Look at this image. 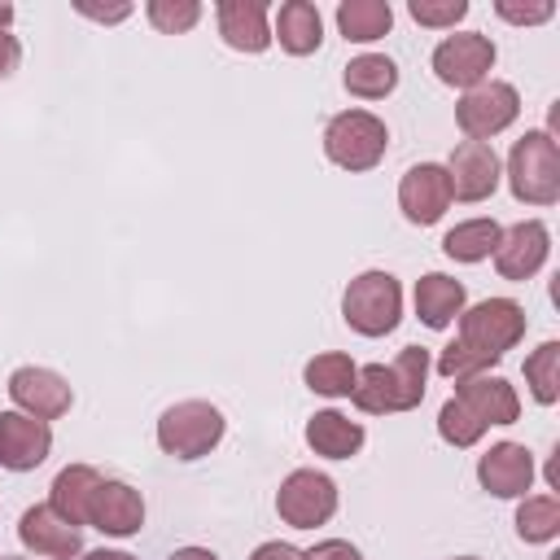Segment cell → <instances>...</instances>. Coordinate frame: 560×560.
Here are the masks:
<instances>
[{
	"label": "cell",
	"mask_w": 560,
	"mask_h": 560,
	"mask_svg": "<svg viewBox=\"0 0 560 560\" xmlns=\"http://www.w3.org/2000/svg\"><path fill=\"white\" fill-rule=\"evenodd\" d=\"M337 26H341L346 39L368 44V39H381L394 26V9L385 0H346L337 9Z\"/></svg>",
	"instance_id": "25"
},
{
	"label": "cell",
	"mask_w": 560,
	"mask_h": 560,
	"mask_svg": "<svg viewBox=\"0 0 560 560\" xmlns=\"http://www.w3.org/2000/svg\"><path fill=\"white\" fill-rule=\"evenodd\" d=\"M306 442L319 455H328V459H350L363 446V429L350 416H341V411H319L306 424Z\"/></svg>",
	"instance_id": "23"
},
{
	"label": "cell",
	"mask_w": 560,
	"mask_h": 560,
	"mask_svg": "<svg viewBox=\"0 0 560 560\" xmlns=\"http://www.w3.org/2000/svg\"><path fill=\"white\" fill-rule=\"evenodd\" d=\"M88 525H96L101 534L127 538L144 525V499L127 486V481H101L88 508Z\"/></svg>",
	"instance_id": "17"
},
{
	"label": "cell",
	"mask_w": 560,
	"mask_h": 560,
	"mask_svg": "<svg viewBox=\"0 0 560 560\" xmlns=\"http://www.w3.org/2000/svg\"><path fill=\"white\" fill-rule=\"evenodd\" d=\"M96 486H101L96 468L70 464V468L57 472V481H52V503H48V508H52L61 521H70V525L79 529V525H88V508H92Z\"/></svg>",
	"instance_id": "20"
},
{
	"label": "cell",
	"mask_w": 560,
	"mask_h": 560,
	"mask_svg": "<svg viewBox=\"0 0 560 560\" xmlns=\"http://www.w3.org/2000/svg\"><path fill=\"white\" fill-rule=\"evenodd\" d=\"M547 245H551V236H547V228H542L538 219H525V223L508 228V232L499 236V245H494V267H499V276H503V280H529V276L547 262Z\"/></svg>",
	"instance_id": "13"
},
{
	"label": "cell",
	"mask_w": 560,
	"mask_h": 560,
	"mask_svg": "<svg viewBox=\"0 0 560 560\" xmlns=\"http://www.w3.org/2000/svg\"><path fill=\"white\" fill-rule=\"evenodd\" d=\"M354 372L359 368L350 363V354H315L306 363V385L324 398H346L354 389Z\"/></svg>",
	"instance_id": "27"
},
{
	"label": "cell",
	"mask_w": 560,
	"mask_h": 560,
	"mask_svg": "<svg viewBox=\"0 0 560 560\" xmlns=\"http://www.w3.org/2000/svg\"><path fill=\"white\" fill-rule=\"evenodd\" d=\"M18 538H22V547H26V551L48 556V560H70V556H79V551H83L79 529H74L70 521H61L48 503H39V508H26V512H22V521H18Z\"/></svg>",
	"instance_id": "14"
},
{
	"label": "cell",
	"mask_w": 560,
	"mask_h": 560,
	"mask_svg": "<svg viewBox=\"0 0 560 560\" xmlns=\"http://www.w3.org/2000/svg\"><path fill=\"white\" fill-rule=\"evenodd\" d=\"M516 534L525 542H547L560 534V503L551 494H538V499H525L516 508Z\"/></svg>",
	"instance_id": "29"
},
{
	"label": "cell",
	"mask_w": 560,
	"mask_h": 560,
	"mask_svg": "<svg viewBox=\"0 0 560 560\" xmlns=\"http://www.w3.org/2000/svg\"><path fill=\"white\" fill-rule=\"evenodd\" d=\"M88 560H136V556H127V551H88Z\"/></svg>",
	"instance_id": "40"
},
{
	"label": "cell",
	"mask_w": 560,
	"mask_h": 560,
	"mask_svg": "<svg viewBox=\"0 0 560 560\" xmlns=\"http://www.w3.org/2000/svg\"><path fill=\"white\" fill-rule=\"evenodd\" d=\"M499 236H503V232H499L494 219H468V223H459V228H451V232L442 236V249H446L451 258H459V262H481V258L494 254Z\"/></svg>",
	"instance_id": "26"
},
{
	"label": "cell",
	"mask_w": 560,
	"mask_h": 560,
	"mask_svg": "<svg viewBox=\"0 0 560 560\" xmlns=\"http://www.w3.org/2000/svg\"><path fill=\"white\" fill-rule=\"evenodd\" d=\"M508 179H512L516 201L551 206L560 197V149H556V140L547 131H525L512 144Z\"/></svg>",
	"instance_id": "2"
},
{
	"label": "cell",
	"mask_w": 560,
	"mask_h": 560,
	"mask_svg": "<svg viewBox=\"0 0 560 560\" xmlns=\"http://www.w3.org/2000/svg\"><path fill=\"white\" fill-rule=\"evenodd\" d=\"M52 451V433L44 420L26 416V411H0V464L13 472L39 468Z\"/></svg>",
	"instance_id": "10"
},
{
	"label": "cell",
	"mask_w": 560,
	"mask_h": 560,
	"mask_svg": "<svg viewBox=\"0 0 560 560\" xmlns=\"http://www.w3.org/2000/svg\"><path fill=\"white\" fill-rule=\"evenodd\" d=\"M9 22H13V4H4V0H0V31H4Z\"/></svg>",
	"instance_id": "41"
},
{
	"label": "cell",
	"mask_w": 560,
	"mask_h": 560,
	"mask_svg": "<svg viewBox=\"0 0 560 560\" xmlns=\"http://www.w3.org/2000/svg\"><path fill=\"white\" fill-rule=\"evenodd\" d=\"M477 477H481V486H486L490 494L516 499V494H525L529 481H534V455H529L521 442H499V446H490V451L477 459Z\"/></svg>",
	"instance_id": "16"
},
{
	"label": "cell",
	"mask_w": 560,
	"mask_h": 560,
	"mask_svg": "<svg viewBox=\"0 0 560 560\" xmlns=\"http://www.w3.org/2000/svg\"><path fill=\"white\" fill-rule=\"evenodd\" d=\"M486 429L490 424H512L521 416V402H516V389L503 381V376H468L459 381V394H455Z\"/></svg>",
	"instance_id": "18"
},
{
	"label": "cell",
	"mask_w": 560,
	"mask_h": 560,
	"mask_svg": "<svg viewBox=\"0 0 560 560\" xmlns=\"http://www.w3.org/2000/svg\"><path fill=\"white\" fill-rule=\"evenodd\" d=\"M197 18H201V4L197 0H149V22L158 31H166V35L188 31Z\"/></svg>",
	"instance_id": "31"
},
{
	"label": "cell",
	"mask_w": 560,
	"mask_h": 560,
	"mask_svg": "<svg viewBox=\"0 0 560 560\" xmlns=\"http://www.w3.org/2000/svg\"><path fill=\"white\" fill-rule=\"evenodd\" d=\"M521 337H525V311H521L512 298L477 302V306L464 311V319H459V341L472 346L477 354H486L490 363H499Z\"/></svg>",
	"instance_id": "6"
},
{
	"label": "cell",
	"mask_w": 560,
	"mask_h": 560,
	"mask_svg": "<svg viewBox=\"0 0 560 560\" xmlns=\"http://www.w3.org/2000/svg\"><path fill=\"white\" fill-rule=\"evenodd\" d=\"M481 368H490V359L477 354V350L464 346V341H451V346L442 350V359H438V372H442V376H455V381H468V376H477Z\"/></svg>",
	"instance_id": "32"
},
{
	"label": "cell",
	"mask_w": 560,
	"mask_h": 560,
	"mask_svg": "<svg viewBox=\"0 0 560 560\" xmlns=\"http://www.w3.org/2000/svg\"><path fill=\"white\" fill-rule=\"evenodd\" d=\"M276 512L293 529H315L337 512V486L315 468H298L284 477V486L276 494Z\"/></svg>",
	"instance_id": "7"
},
{
	"label": "cell",
	"mask_w": 560,
	"mask_h": 560,
	"mask_svg": "<svg viewBox=\"0 0 560 560\" xmlns=\"http://www.w3.org/2000/svg\"><path fill=\"white\" fill-rule=\"evenodd\" d=\"M424 376H429V350L424 346H402L389 368L372 363V368L354 372L350 398H354L359 411H372V416L411 411L424 398Z\"/></svg>",
	"instance_id": "1"
},
{
	"label": "cell",
	"mask_w": 560,
	"mask_h": 560,
	"mask_svg": "<svg viewBox=\"0 0 560 560\" xmlns=\"http://www.w3.org/2000/svg\"><path fill=\"white\" fill-rule=\"evenodd\" d=\"M525 381H529L538 402H556L560 398V341H542L525 359Z\"/></svg>",
	"instance_id": "28"
},
{
	"label": "cell",
	"mask_w": 560,
	"mask_h": 560,
	"mask_svg": "<svg viewBox=\"0 0 560 560\" xmlns=\"http://www.w3.org/2000/svg\"><path fill=\"white\" fill-rule=\"evenodd\" d=\"M516 109H521L516 88L490 79V83H477V88L464 92V101L455 105V118H459V127H464L468 140H490L503 127H512Z\"/></svg>",
	"instance_id": "8"
},
{
	"label": "cell",
	"mask_w": 560,
	"mask_h": 560,
	"mask_svg": "<svg viewBox=\"0 0 560 560\" xmlns=\"http://www.w3.org/2000/svg\"><path fill=\"white\" fill-rule=\"evenodd\" d=\"M494 9H499V18L521 22V26H534V22H547V18H551V4H547V0H538V4H512V0H499Z\"/></svg>",
	"instance_id": "34"
},
{
	"label": "cell",
	"mask_w": 560,
	"mask_h": 560,
	"mask_svg": "<svg viewBox=\"0 0 560 560\" xmlns=\"http://www.w3.org/2000/svg\"><path fill=\"white\" fill-rule=\"evenodd\" d=\"M171 560H219L214 551H206V547H179Z\"/></svg>",
	"instance_id": "39"
},
{
	"label": "cell",
	"mask_w": 560,
	"mask_h": 560,
	"mask_svg": "<svg viewBox=\"0 0 560 560\" xmlns=\"http://www.w3.org/2000/svg\"><path fill=\"white\" fill-rule=\"evenodd\" d=\"M394 88H398V66L389 57H381V52H363V57H354L346 66V92H354L363 101H381Z\"/></svg>",
	"instance_id": "24"
},
{
	"label": "cell",
	"mask_w": 560,
	"mask_h": 560,
	"mask_svg": "<svg viewBox=\"0 0 560 560\" xmlns=\"http://www.w3.org/2000/svg\"><path fill=\"white\" fill-rule=\"evenodd\" d=\"M219 35H223L236 52H262V48L271 44L262 0H223V4H219Z\"/></svg>",
	"instance_id": "19"
},
{
	"label": "cell",
	"mask_w": 560,
	"mask_h": 560,
	"mask_svg": "<svg viewBox=\"0 0 560 560\" xmlns=\"http://www.w3.org/2000/svg\"><path fill=\"white\" fill-rule=\"evenodd\" d=\"M455 560H477V556H455Z\"/></svg>",
	"instance_id": "42"
},
{
	"label": "cell",
	"mask_w": 560,
	"mask_h": 560,
	"mask_svg": "<svg viewBox=\"0 0 560 560\" xmlns=\"http://www.w3.org/2000/svg\"><path fill=\"white\" fill-rule=\"evenodd\" d=\"M398 206L411 223H438L451 206V179H446V166H433V162H420L402 175L398 184Z\"/></svg>",
	"instance_id": "11"
},
{
	"label": "cell",
	"mask_w": 560,
	"mask_h": 560,
	"mask_svg": "<svg viewBox=\"0 0 560 560\" xmlns=\"http://www.w3.org/2000/svg\"><path fill=\"white\" fill-rule=\"evenodd\" d=\"M18 57H22V48H18V39H13V35H4V31H0V79H4V74H13V70H18Z\"/></svg>",
	"instance_id": "38"
},
{
	"label": "cell",
	"mask_w": 560,
	"mask_h": 560,
	"mask_svg": "<svg viewBox=\"0 0 560 560\" xmlns=\"http://www.w3.org/2000/svg\"><path fill=\"white\" fill-rule=\"evenodd\" d=\"M276 39H280V48L293 52V57L315 52L319 39H324L319 9L306 4V0H289V4H280V13H276Z\"/></svg>",
	"instance_id": "21"
},
{
	"label": "cell",
	"mask_w": 560,
	"mask_h": 560,
	"mask_svg": "<svg viewBox=\"0 0 560 560\" xmlns=\"http://www.w3.org/2000/svg\"><path fill=\"white\" fill-rule=\"evenodd\" d=\"M385 144H389V131L376 114H363V109H346L328 122L324 131V149L337 166L346 171H372L381 158H385Z\"/></svg>",
	"instance_id": "5"
},
{
	"label": "cell",
	"mask_w": 560,
	"mask_h": 560,
	"mask_svg": "<svg viewBox=\"0 0 560 560\" xmlns=\"http://www.w3.org/2000/svg\"><path fill=\"white\" fill-rule=\"evenodd\" d=\"M302 560H363L350 542H341V538H328V542H315L311 551H302Z\"/></svg>",
	"instance_id": "35"
},
{
	"label": "cell",
	"mask_w": 560,
	"mask_h": 560,
	"mask_svg": "<svg viewBox=\"0 0 560 560\" xmlns=\"http://www.w3.org/2000/svg\"><path fill=\"white\" fill-rule=\"evenodd\" d=\"M446 179H451V197L459 201H481L494 192L499 184V158L486 140H464L455 153H451V166H446Z\"/></svg>",
	"instance_id": "12"
},
{
	"label": "cell",
	"mask_w": 560,
	"mask_h": 560,
	"mask_svg": "<svg viewBox=\"0 0 560 560\" xmlns=\"http://www.w3.org/2000/svg\"><path fill=\"white\" fill-rule=\"evenodd\" d=\"M459 311H464V284L459 280H451L442 271H429L424 280H416V315L429 328H446Z\"/></svg>",
	"instance_id": "22"
},
{
	"label": "cell",
	"mask_w": 560,
	"mask_h": 560,
	"mask_svg": "<svg viewBox=\"0 0 560 560\" xmlns=\"http://www.w3.org/2000/svg\"><path fill=\"white\" fill-rule=\"evenodd\" d=\"M74 9L88 13V18H101V22H122V18L131 13V4H105V9H101V4H92V0H79Z\"/></svg>",
	"instance_id": "36"
},
{
	"label": "cell",
	"mask_w": 560,
	"mask_h": 560,
	"mask_svg": "<svg viewBox=\"0 0 560 560\" xmlns=\"http://www.w3.org/2000/svg\"><path fill=\"white\" fill-rule=\"evenodd\" d=\"M438 433H442L451 446H472V442L486 433V424H481L459 398H451V402H442V411H438Z\"/></svg>",
	"instance_id": "30"
},
{
	"label": "cell",
	"mask_w": 560,
	"mask_h": 560,
	"mask_svg": "<svg viewBox=\"0 0 560 560\" xmlns=\"http://www.w3.org/2000/svg\"><path fill=\"white\" fill-rule=\"evenodd\" d=\"M9 394L35 420H57L70 411V385L48 368H18L9 376Z\"/></svg>",
	"instance_id": "15"
},
{
	"label": "cell",
	"mask_w": 560,
	"mask_h": 560,
	"mask_svg": "<svg viewBox=\"0 0 560 560\" xmlns=\"http://www.w3.org/2000/svg\"><path fill=\"white\" fill-rule=\"evenodd\" d=\"M249 560H302V551H298V547H289V542H262Z\"/></svg>",
	"instance_id": "37"
},
{
	"label": "cell",
	"mask_w": 560,
	"mask_h": 560,
	"mask_svg": "<svg viewBox=\"0 0 560 560\" xmlns=\"http://www.w3.org/2000/svg\"><path fill=\"white\" fill-rule=\"evenodd\" d=\"M341 315L363 337H385L402 315V289L389 271H363L341 293Z\"/></svg>",
	"instance_id": "3"
},
{
	"label": "cell",
	"mask_w": 560,
	"mask_h": 560,
	"mask_svg": "<svg viewBox=\"0 0 560 560\" xmlns=\"http://www.w3.org/2000/svg\"><path fill=\"white\" fill-rule=\"evenodd\" d=\"M468 13V0H411V18L420 26H455Z\"/></svg>",
	"instance_id": "33"
},
{
	"label": "cell",
	"mask_w": 560,
	"mask_h": 560,
	"mask_svg": "<svg viewBox=\"0 0 560 560\" xmlns=\"http://www.w3.org/2000/svg\"><path fill=\"white\" fill-rule=\"evenodd\" d=\"M219 438H223V411L201 402V398L175 402L158 420V442L175 459H201L219 446Z\"/></svg>",
	"instance_id": "4"
},
{
	"label": "cell",
	"mask_w": 560,
	"mask_h": 560,
	"mask_svg": "<svg viewBox=\"0 0 560 560\" xmlns=\"http://www.w3.org/2000/svg\"><path fill=\"white\" fill-rule=\"evenodd\" d=\"M490 66H494V44L486 35H477V31L451 35V39H442L433 48V70L451 88H477L490 74Z\"/></svg>",
	"instance_id": "9"
}]
</instances>
